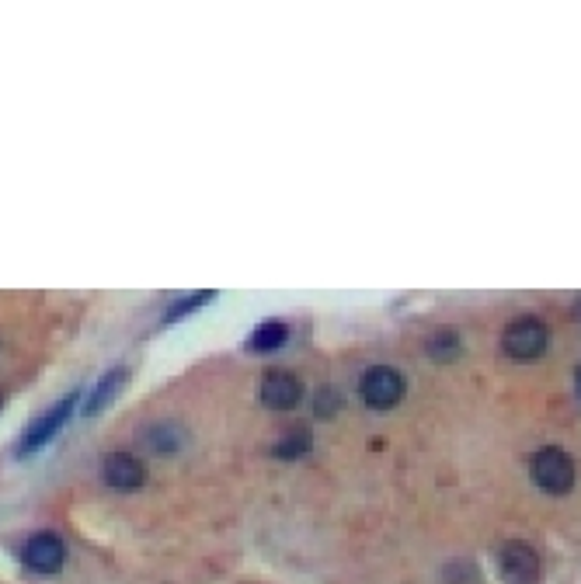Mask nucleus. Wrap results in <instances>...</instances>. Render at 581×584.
I'll return each instance as SVG.
<instances>
[{
  "mask_svg": "<svg viewBox=\"0 0 581 584\" xmlns=\"http://www.w3.org/2000/svg\"><path fill=\"white\" fill-rule=\"evenodd\" d=\"M529 473H533L536 487L547 494H568L571 484H575V463L564 449H540L533 459H529Z\"/></svg>",
  "mask_w": 581,
  "mask_h": 584,
  "instance_id": "f257e3e1",
  "label": "nucleus"
},
{
  "mask_svg": "<svg viewBox=\"0 0 581 584\" xmlns=\"http://www.w3.org/2000/svg\"><path fill=\"white\" fill-rule=\"evenodd\" d=\"M505 352L512 355L515 362H533L543 355L547 348V324L536 317H519L505 327V338H501Z\"/></svg>",
  "mask_w": 581,
  "mask_h": 584,
  "instance_id": "f03ea898",
  "label": "nucleus"
},
{
  "mask_svg": "<svg viewBox=\"0 0 581 584\" xmlns=\"http://www.w3.org/2000/svg\"><path fill=\"white\" fill-rule=\"evenodd\" d=\"M401 397H404V376L394 365H373L362 376V400L373 411H390Z\"/></svg>",
  "mask_w": 581,
  "mask_h": 584,
  "instance_id": "7ed1b4c3",
  "label": "nucleus"
},
{
  "mask_svg": "<svg viewBox=\"0 0 581 584\" xmlns=\"http://www.w3.org/2000/svg\"><path fill=\"white\" fill-rule=\"evenodd\" d=\"M21 557H25L28 571L56 574L63 567V560H67V546H63V539L53 536V532H35L25 543V550H21Z\"/></svg>",
  "mask_w": 581,
  "mask_h": 584,
  "instance_id": "20e7f679",
  "label": "nucleus"
},
{
  "mask_svg": "<svg viewBox=\"0 0 581 584\" xmlns=\"http://www.w3.org/2000/svg\"><path fill=\"white\" fill-rule=\"evenodd\" d=\"M74 407H77V393H70V397H63L60 404L53 407V411L42 414V418L35 421V425L25 432V438H21L18 456H28V452H35V449H42V445H46V442H53V435L60 432V428L70 421V414H74Z\"/></svg>",
  "mask_w": 581,
  "mask_h": 584,
  "instance_id": "39448f33",
  "label": "nucleus"
},
{
  "mask_svg": "<svg viewBox=\"0 0 581 584\" xmlns=\"http://www.w3.org/2000/svg\"><path fill=\"white\" fill-rule=\"evenodd\" d=\"M498 560H501V578L508 584H536V578H540V557L533 553V546L519 543V539L501 546Z\"/></svg>",
  "mask_w": 581,
  "mask_h": 584,
  "instance_id": "423d86ee",
  "label": "nucleus"
},
{
  "mask_svg": "<svg viewBox=\"0 0 581 584\" xmlns=\"http://www.w3.org/2000/svg\"><path fill=\"white\" fill-rule=\"evenodd\" d=\"M300 379L286 369H268L261 379V404L272 411H293L300 404Z\"/></svg>",
  "mask_w": 581,
  "mask_h": 584,
  "instance_id": "0eeeda50",
  "label": "nucleus"
},
{
  "mask_svg": "<svg viewBox=\"0 0 581 584\" xmlns=\"http://www.w3.org/2000/svg\"><path fill=\"white\" fill-rule=\"evenodd\" d=\"M143 477H147V470H143L140 459L129 456V452H112V456L105 459V480L112 487H119V491H133V487H140Z\"/></svg>",
  "mask_w": 581,
  "mask_h": 584,
  "instance_id": "6e6552de",
  "label": "nucleus"
},
{
  "mask_svg": "<svg viewBox=\"0 0 581 584\" xmlns=\"http://www.w3.org/2000/svg\"><path fill=\"white\" fill-rule=\"evenodd\" d=\"M126 376H129L126 369H112V372H108V376H101V383L94 386V393H91V400H87L84 411H87V414H98L101 407H105L108 400H112L115 393L122 390V383H126Z\"/></svg>",
  "mask_w": 581,
  "mask_h": 584,
  "instance_id": "1a4fd4ad",
  "label": "nucleus"
},
{
  "mask_svg": "<svg viewBox=\"0 0 581 584\" xmlns=\"http://www.w3.org/2000/svg\"><path fill=\"white\" fill-rule=\"evenodd\" d=\"M286 338H289V327L282 324V320H268V324H261L258 331L251 334V348L254 352H275Z\"/></svg>",
  "mask_w": 581,
  "mask_h": 584,
  "instance_id": "9d476101",
  "label": "nucleus"
},
{
  "mask_svg": "<svg viewBox=\"0 0 581 584\" xmlns=\"http://www.w3.org/2000/svg\"><path fill=\"white\" fill-rule=\"evenodd\" d=\"M310 449V432L307 428H293V432H286L275 442V456L282 459H293V456H303V452Z\"/></svg>",
  "mask_w": 581,
  "mask_h": 584,
  "instance_id": "9b49d317",
  "label": "nucleus"
},
{
  "mask_svg": "<svg viewBox=\"0 0 581 584\" xmlns=\"http://www.w3.org/2000/svg\"><path fill=\"white\" fill-rule=\"evenodd\" d=\"M428 352H432L439 362H453V355L460 352V341H456L453 331H439L432 341H428Z\"/></svg>",
  "mask_w": 581,
  "mask_h": 584,
  "instance_id": "f8f14e48",
  "label": "nucleus"
},
{
  "mask_svg": "<svg viewBox=\"0 0 581 584\" xmlns=\"http://www.w3.org/2000/svg\"><path fill=\"white\" fill-rule=\"evenodd\" d=\"M216 292H195V296H185V299H178V303L171 306V310L164 313V320H181L185 317V313H192V310H199L202 303H209V299H213Z\"/></svg>",
  "mask_w": 581,
  "mask_h": 584,
  "instance_id": "ddd939ff",
  "label": "nucleus"
},
{
  "mask_svg": "<svg viewBox=\"0 0 581 584\" xmlns=\"http://www.w3.org/2000/svg\"><path fill=\"white\" fill-rule=\"evenodd\" d=\"M341 407V397L334 390H321L317 393V414H321V418H331L334 411H338Z\"/></svg>",
  "mask_w": 581,
  "mask_h": 584,
  "instance_id": "4468645a",
  "label": "nucleus"
},
{
  "mask_svg": "<svg viewBox=\"0 0 581 584\" xmlns=\"http://www.w3.org/2000/svg\"><path fill=\"white\" fill-rule=\"evenodd\" d=\"M575 386H578V397H581V369L575 372Z\"/></svg>",
  "mask_w": 581,
  "mask_h": 584,
  "instance_id": "2eb2a0df",
  "label": "nucleus"
},
{
  "mask_svg": "<svg viewBox=\"0 0 581 584\" xmlns=\"http://www.w3.org/2000/svg\"><path fill=\"white\" fill-rule=\"evenodd\" d=\"M575 317L581 320V296H578V303H575Z\"/></svg>",
  "mask_w": 581,
  "mask_h": 584,
  "instance_id": "dca6fc26",
  "label": "nucleus"
},
{
  "mask_svg": "<svg viewBox=\"0 0 581 584\" xmlns=\"http://www.w3.org/2000/svg\"><path fill=\"white\" fill-rule=\"evenodd\" d=\"M0 404H4V397H0Z\"/></svg>",
  "mask_w": 581,
  "mask_h": 584,
  "instance_id": "f3484780",
  "label": "nucleus"
}]
</instances>
